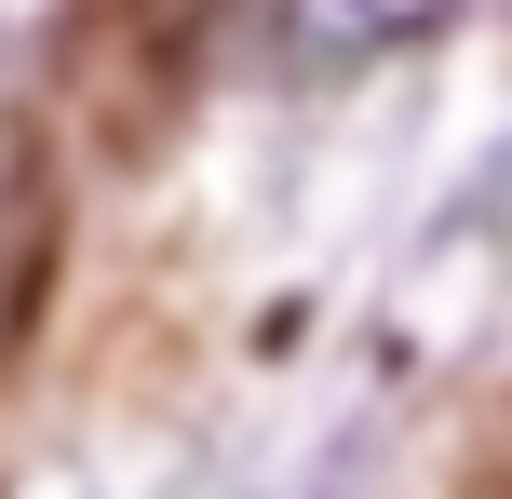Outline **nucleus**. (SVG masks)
Instances as JSON below:
<instances>
[{
	"label": "nucleus",
	"mask_w": 512,
	"mask_h": 499,
	"mask_svg": "<svg viewBox=\"0 0 512 499\" xmlns=\"http://www.w3.org/2000/svg\"><path fill=\"white\" fill-rule=\"evenodd\" d=\"M54 270H68V176H54V135L0 108V365L41 338Z\"/></svg>",
	"instance_id": "nucleus-1"
},
{
	"label": "nucleus",
	"mask_w": 512,
	"mask_h": 499,
	"mask_svg": "<svg viewBox=\"0 0 512 499\" xmlns=\"http://www.w3.org/2000/svg\"><path fill=\"white\" fill-rule=\"evenodd\" d=\"M418 0H283V41L297 54H364V41H391Z\"/></svg>",
	"instance_id": "nucleus-2"
},
{
	"label": "nucleus",
	"mask_w": 512,
	"mask_h": 499,
	"mask_svg": "<svg viewBox=\"0 0 512 499\" xmlns=\"http://www.w3.org/2000/svg\"><path fill=\"white\" fill-rule=\"evenodd\" d=\"M499 499H512V432H499Z\"/></svg>",
	"instance_id": "nucleus-3"
}]
</instances>
